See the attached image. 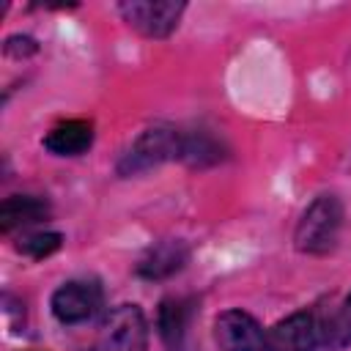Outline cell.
Returning <instances> with one entry per match:
<instances>
[{
    "mask_svg": "<svg viewBox=\"0 0 351 351\" xmlns=\"http://www.w3.org/2000/svg\"><path fill=\"white\" fill-rule=\"evenodd\" d=\"M343 225V206L335 195H318L296 225V250L307 255H324L337 244Z\"/></svg>",
    "mask_w": 351,
    "mask_h": 351,
    "instance_id": "obj_1",
    "label": "cell"
},
{
    "mask_svg": "<svg viewBox=\"0 0 351 351\" xmlns=\"http://www.w3.org/2000/svg\"><path fill=\"white\" fill-rule=\"evenodd\" d=\"M181 143H184V132H178L173 126H151L126 148L118 170L123 176H132V173L148 170L165 159H181Z\"/></svg>",
    "mask_w": 351,
    "mask_h": 351,
    "instance_id": "obj_2",
    "label": "cell"
},
{
    "mask_svg": "<svg viewBox=\"0 0 351 351\" xmlns=\"http://www.w3.org/2000/svg\"><path fill=\"white\" fill-rule=\"evenodd\" d=\"M148 324L137 304L112 307L99 329V351H145Z\"/></svg>",
    "mask_w": 351,
    "mask_h": 351,
    "instance_id": "obj_3",
    "label": "cell"
},
{
    "mask_svg": "<svg viewBox=\"0 0 351 351\" xmlns=\"http://www.w3.org/2000/svg\"><path fill=\"white\" fill-rule=\"evenodd\" d=\"M184 3L178 0H132L121 3V16L143 36L148 38H165L178 27V19L184 14Z\"/></svg>",
    "mask_w": 351,
    "mask_h": 351,
    "instance_id": "obj_4",
    "label": "cell"
},
{
    "mask_svg": "<svg viewBox=\"0 0 351 351\" xmlns=\"http://www.w3.org/2000/svg\"><path fill=\"white\" fill-rule=\"evenodd\" d=\"M101 285L96 280H69L52 293V315L60 324H82L101 307Z\"/></svg>",
    "mask_w": 351,
    "mask_h": 351,
    "instance_id": "obj_5",
    "label": "cell"
},
{
    "mask_svg": "<svg viewBox=\"0 0 351 351\" xmlns=\"http://www.w3.org/2000/svg\"><path fill=\"white\" fill-rule=\"evenodd\" d=\"M214 340L222 351H266L261 324L244 310H225L214 321Z\"/></svg>",
    "mask_w": 351,
    "mask_h": 351,
    "instance_id": "obj_6",
    "label": "cell"
},
{
    "mask_svg": "<svg viewBox=\"0 0 351 351\" xmlns=\"http://www.w3.org/2000/svg\"><path fill=\"white\" fill-rule=\"evenodd\" d=\"M318 326L310 313H293L266 335V351H315Z\"/></svg>",
    "mask_w": 351,
    "mask_h": 351,
    "instance_id": "obj_7",
    "label": "cell"
},
{
    "mask_svg": "<svg viewBox=\"0 0 351 351\" xmlns=\"http://www.w3.org/2000/svg\"><path fill=\"white\" fill-rule=\"evenodd\" d=\"M186 258H189V250L181 239H165L156 247H151L148 255L137 263V274L145 280H165L178 269H184Z\"/></svg>",
    "mask_w": 351,
    "mask_h": 351,
    "instance_id": "obj_8",
    "label": "cell"
},
{
    "mask_svg": "<svg viewBox=\"0 0 351 351\" xmlns=\"http://www.w3.org/2000/svg\"><path fill=\"white\" fill-rule=\"evenodd\" d=\"M192 299L186 296H170L159 304L156 313V326H159V337L170 351H181L184 348V337H186V326L192 318Z\"/></svg>",
    "mask_w": 351,
    "mask_h": 351,
    "instance_id": "obj_9",
    "label": "cell"
},
{
    "mask_svg": "<svg viewBox=\"0 0 351 351\" xmlns=\"http://www.w3.org/2000/svg\"><path fill=\"white\" fill-rule=\"evenodd\" d=\"M90 143H93V123L82 118L63 121L52 126L44 137V148L55 156H80L90 148Z\"/></svg>",
    "mask_w": 351,
    "mask_h": 351,
    "instance_id": "obj_10",
    "label": "cell"
},
{
    "mask_svg": "<svg viewBox=\"0 0 351 351\" xmlns=\"http://www.w3.org/2000/svg\"><path fill=\"white\" fill-rule=\"evenodd\" d=\"M47 217H49L47 200L33 197V195H11L0 206V228H3V233L36 225V222H41Z\"/></svg>",
    "mask_w": 351,
    "mask_h": 351,
    "instance_id": "obj_11",
    "label": "cell"
},
{
    "mask_svg": "<svg viewBox=\"0 0 351 351\" xmlns=\"http://www.w3.org/2000/svg\"><path fill=\"white\" fill-rule=\"evenodd\" d=\"M181 159L192 167H206L222 159V145L208 132H189L181 143Z\"/></svg>",
    "mask_w": 351,
    "mask_h": 351,
    "instance_id": "obj_12",
    "label": "cell"
},
{
    "mask_svg": "<svg viewBox=\"0 0 351 351\" xmlns=\"http://www.w3.org/2000/svg\"><path fill=\"white\" fill-rule=\"evenodd\" d=\"M324 343L329 348H346V346H351V293L340 304V310L326 321V326H324Z\"/></svg>",
    "mask_w": 351,
    "mask_h": 351,
    "instance_id": "obj_13",
    "label": "cell"
},
{
    "mask_svg": "<svg viewBox=\"0 0 351 351\" xmlns=\"http://www.w3.org/2000/svg\"><path fill=\"white\" fill-rule=\"evenodd\" d=\"M16 247H19V252H25V255L41 261V258L52 255V252L60 247V233H33V236L22 239Z\"/></svg>",
    "mask_w": 351,
    "mask_h": 351,
    "instance_id": "obj_14",
    "label": "cell"
}]
</instances>
